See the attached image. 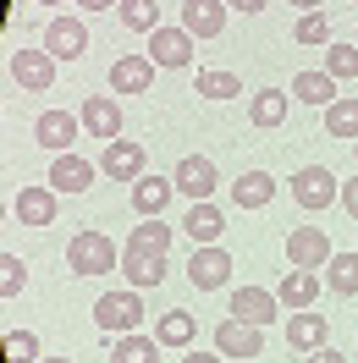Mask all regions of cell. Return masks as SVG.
I'll list each match as a JSON object with an SVG mask.
<instances>
[{
	"mask_svg": "<svg viewBox=\"0 0 358 363\" xmlns=\"http://www.w3.org/2000/svg\"><path fill=\"white\" fill-rule=\"evenodd\" d=\"M77 6H89V11H99V6H121V0H77Z\"/></svg>",
	"mask_w": 358,
	"mask_h": 363,
	"instance_id": "42",
	"label": "cell"
},
{
	"mask_svg": "<svg viewBox=\"0 0 358 363\" xmlns=\"http://www.w3.org/2000/svg\"><path fill=\"white\" fill-rule=\"evenodd\" d=\"M39 6H61V0H39Z\"/></svg>",
	"mask_w": 358,
	"mask_h": 363,
	"instance_id": "45",
	"label": "cell"
},
{
	"mask_svg": "<svg viewBox=\"0 0 358 363\" xmlns=\"http://www.w3.org/2000/svg\"><path fill=\"white\" fill-rule=\"evenodd\" d=\"M39 363H72V358H39Z\"/></svg>",
	"mask_w": 358,
	"mask_h": 363,
	"instance_id": "44",
	"label": "cell"
},
{
	"mask_svg": "<svg viewBox=\"0 0 358 363\" xmlns=\"http://www.w3.org/2000/svg\"><path fill=\"white\" fill-rule=\"evenodd\" d=\"M292 94H298L303 105H336V99H342L331 72H298V77H292Z\"/></svg>",
	"mask_w": 358,
	"mask_h": 363,
	"instance_id": "26",
	"label": "cell"
},
{
	"mask_svg": "<svg viewBox=\"0 0 358 363\" xmlns=\"http://www.w3.org/2000/svg\"><path fill=\"white\" fill-rule=\"evenodd\" d=\"M193 33L188 28H155L149 33V61L155 67H171V72H182V67H193Z\"/></svg>",
	"mask_w": 358,
	"mask_h": 363,
	"instance_id": "9",
	"label": "cell"
},
{
	"mask_svg": "<svg viewBox=\"0 0 358 363\" xmlns=\"http://www.w3.org/2000/svg\"><path fill=\"white\" fill-rule=\"evenodd\" d=\"M55 72L61 61L50 55V50H11V83L28 94H50L55 89Z\"/></svg>",
	"mask_w": 358,
	"mask_h": 363,
	"instance_id": "3",
	"label": "cell"
},
{
	"mask_svg": "<svg viewBox=\"0 0 358 363\" xmlns=\"http://www.w3.org/2000/svg\"><path fill=\"white\" fill-rule=\"evenodd\" d=\"M353 155H358V143H353Z\"/></svg>",
	"mask_w": 358,
	"mask_h": 363,
	"instance_id": "46",
	"label": "cell"
},
{
	"mask_svg": "<svg viewBox=\"0 0 358 363\" xmlns=\"http://www.w3.org/2000/svg\"><path fill=\"white\" fill-rule=\"evenodd\" d=\"M77 121H83V133L116 143V133H121V105H116L111 94H89V99L77 105Z\"/></svg>",
	"mask_w": 358,
	"mask_h": 363,
	"instance_id": "12",
	"label": "cell"
},
{
	"mask_svg": "<svg viewBox=\"0 0 358 363\" xmlns=\"http://www.w3.org/2000/svg\"><path fill=\"white\" fill-rule=\"evenodd\" d=\"M292 199H298V209L320 215V209H331L336 199H342V182H336L325 165H303V171L292 177Z\"/></svg>",
	"mask_w": 358,
	"mask_h": 363,
	"instance_id": "4",
	"label": "cell"
},
{
	"mask_svg": "<svg viewBox=\"0 0 358 363\" xmlns=\"http://www.w3.org/2000/svg\"><path fill=\"white\" fill-rule=\"evenodd\" d=\"M193 89H199L204 99H237V94H243V83H237V72H221V67H204L199 77H193Z\"/></svg>",
	"mask_w": 358,
	"mask_h": 363,
	"instance_id": "32",
	"label": "cell"
},
{
	"mask_svg": "<svg viewBox=\"0 0 358 363\" xmlns=\"http://www.w3.org/2000/svg\"><path fill=\"white\" fill-rule=\"evenodd\" d=\"M171 199H177V182H171V177H138L133 182V209L143 215V220H155Z\"/></svg>",
	"mask_w": 358,
	"mask_h": 363,
	"instance_id": "19",
	"label": "cell"
},
{
	"mask_svg": "<svg viewBox=\"0 0 358 363\" xmlns=\"http://www.w3.org/2000/svg\"><path fill=\"white\" fill-rule=\"evenodd\" d=\"M182 231L199 242V248H210V242H221V231H226V215L215 204H193L188 215H182Z\"/></svg>",
	"mask_w": 358,
	"mask_h": 363,
	"instance_id": "23",
	"label": "cell"
},
{
	"mask_svg": "<svg viewBox=\"0 0 358 363\" xmlns=\"http://www.w3.org/2000/svg\"><path fill=\"white\" fill-rule=\"evenodd\" d=\"M276 308H281V297L265 292V286H237V292H232V314L248 319V325H270Z\"/></svg>",
	"mask_w": 358,
	"mask_h": 363,
	"instance_id": "20",
	"label": "cell"
},
{
	"mask_svg": "<svg viewBox=\"0 0 358 363\" xmlns=\"http://www.w3.org/2000/svg\"><path fill=\"white\" fill-rule=\"evenodd\" d=\"M121 275H127V286L149 292V286H160V281H166V259H160V253H133V248H121Z\"/></svg>",
	"mask_w": 358,
	"mask_h": 363,
	"instance_id": "21",
	"label": "cell"
},
{
	"mask_svg": "<svg viewBox=\"0 0 358 363\" xmlns=\"http://www.w3.org/2000/svg\"><path fill=\"white\" fill-rule=\"evenodd\" d=\"M325 336H331V319L314 314V308H298V314L287 319V341L298 347V352H320V347H325Z\"/></svg>",
	"mask_w": 358,
	"mask_h": 363,
	"instance_id": "16",
	"label": "cell"
},
{
	"mask_svg": "<svg viewBox=\"0 0 358 363\" xmlns=\"http://www.w3.org/2000/svg\"><path fill=\"white\" fill-rule=\"evenodd\" d=\"M177 363H226V358H221V352H199V347H188Z\"/></svg>",
	"mask_w": 358,
	"mask_h": 363,
	"instance_id": "39",
	"label": "cell"
},
{
	"mask_svg": "<svg viewBox=\"0 0 358 363\" xmlns=\"http://www.w3.org/2000/svg\"><path fill=\"white\" fill-rule=\"evenodd\" d=\"M292 6H303V11H314V6H320V0H292Z\"/></svg>",
	"mask_w": 358,
	"mask_h": 363,
	"instance_id": "43",
	"label": "cell"
},
{
	"mask_svg": "<svg viewBox=\"0 0 358 363\" xmlns=\"http://www.w3.org/2000/svg\"><path fill=\"white\" fill-rule=\"evenodd\" d=\"M325 72H331L336 83H342V77H358V45H325Z\"/></svg>",
	"mask_w": 358,
	"mask_h": 363,
	"instance_id": "34",
	"label": "cell"
},
{
	"mask_svg": "<svg viewBox=\"0 0 358 363\" xmlns=\"http://www.w3.org/2000/svg\"><path fill=\"white\" fill-rule=\"evenodd\" d=\"M99 171L111 182H138V177H149V155H143V143H133V138H116V143H105V155H99Z\"/></svg>",
	"mask_w": 358,
	"mask_h": 363,
	"instance_id": "8",
	"label": "cell"
},
{
	"mask_svg": "<svg viewBox=\"0 0 358 363\" xmlns=\"http://www.w3.org/2000/svg\"><path fill=\"white\" fill-rule=\"evenodd\" d=\"M155 336H160V347H193V336H199V325H193V314H182V308H171V314H160V325H155Z\"/></svg>",
	"mask_w": 358,
	"mask_h": 363,
	"instance_id": "28",
	"label": "cell"
},
{
	"mask_svg": "<svg viewBox=\"0 0 358 363\" xmlns=\"http://www.w3.org/2000/svg\"><path fill=\"white\" fill-rule=\"evenodd\" d=\"M45 50L55 55V61H77V55H89V23H83V17H50Z\"/></svg>",
	"mask_w": 358,
	"mask_h": 363,
	"instance_id": "10",
	"label": "cell"
},
{
	"mask_svg": "<svg viewBox=\"0 0 358 363\" xmlns=\"http://www.w3.org/2000/svg\"><path fill=\"white\" fill-rule=\"evenodd\" d=\"M331 237H325V226H298L287 237V264L292 270H325L331 264Z\"/></svg>",
	"mask_w": 358,
	"mask_h": 363,
	"instance_id": "7",
	"label": "cell"
},
{
	"mask_svg": "<svg viewBox=\"0 0 358 363\" xmlns=\"http://www.w3.org/2000/svg\"><path fill=\"white\" fill-rule=\"evenodd\" d=\"M23 286H28V264L17 253H6L0 259V297H23Z\"/></svg>",
	"mask_w": 358,
	"mask_h": 363,
	"instance_id": "37",
	"label": "cell"
},
{
	"mask_svg": "<svg viewBox=\"0 0 358 363\" xmlns=\"http://www.w3.org/2000/svg\"><path fill=\"white\" fill-rule=\"evenodd\" d=\"M171 182H177L182 199L210 204V193L221 187V171H215V160H210V155H182V160H177V171H171Z\"/></svg>",
	"mask_w": 358,
	"mask_h": 363,
	"instance_id": "5",
	"label": "cell"
},
{
	"mask_svg": "<svg viewBox=\"0 0 358 363\" xmlns=\"http://www.w3.org/2000/svg\"><path fill=\"white\" fill-rule=\"evenodd\" d=\"M50 187H55V193H89V187H94V165L83 155H55V165H50Z\"/></svg>",
	"mask_w": 358,
	"mask_h": 363,
	"instance_id": "18",
	"label": "cell"
},
{
	"mask_svg": "<svg viewBox=\"0 0 358 363\" xmlns=\"http://www.w3.org/2000/svg\"><path fill=\"white\" fill-rule=\"evenodd\" d=\"M226 0H182V28L193 33V39H215L226 33Z\"/></svg>",
	"mask_w": 358,
	"mask_h": 363,
	"instance_id": "14",
	"label": "cell"
},
{
	"mask_svg": "<svg viewBox=\"0 0 358 363\" xmlns=\"http://www.w3.org/2000/svg\"><path fill=\"white\" fill-rule=\"evenodd\" d=\"M292 39H298V45H331V23H325V17H320V11H303V17H298V28H292Z\"/></svg>",
	"mask_w": 358,
	"mask_h": 363,
	"instance_id": "35",
	"label": "cell"
},
{
	"mask_svg": "<svg viewBox=\"0 0 358 363\" xmlns=\"http://www.w3.org/2000/svg\"><path fill=\"white\" fill-rule=\"evenodd\" d=\"M215 352L221 358H259L265 352V325H248V319H221L215 325Z\"/></svg>",
	"mask_w": 358,
	"mask_h": 363,
	"instance_id": "6",
	"label": "cell"
},
{
	"mask_svg": "<svg viewBox=\"0 0 358 363\" xmlns=\"http://www.w3.org/2000/svg\"><path fill=\"white\" fill-rule=\"evenodd\" d=\"M149 83H155V61H149V55H121V61H111V89L116 94H149Z\"/></svg>",
	"mask_w": 358,
	"mask_h": 363,
	"instance_id": "17",
	"label": "cell"
},
{
	"mask_svg": "<svg viewBox=\"0 0 358 363\" xmlns=\"http://www.w3.org/2000/svg\"><path fill=\"white\" fill-rule=\"evenodd\" d=\"M226 275H232V253H226L221 242H210V248H199L188 259V281H193L199 292H221Z\"/></svg>",
	"mask_w": 358,
	"mask_h": 363,
	"instance_id": "11",
	"label": "cell"
},
{
	"mask_svg": "<svg viewBox=\"0 0 358 363\" xmlns=\"http://www.w3.org/2000/svg\"><path fill=\"white\" fill-rule=\"evenodd\" d=\"M138 319H143V292L138 286L105 292L94 303V330H105V336H127V330H138Z\"/></svg>",
	"mask_w": 358,
	"mask_h": 363,
	"instance_id": "2",
	"label": "cell"
},
{
	"mask_svg": "<svg viewBox=\"0 0 358 363\" xmlns=\"http://www.w3.org/2000/svg\"><path fill=\"white\" fill-rule=\"evenodd\" d=\"M67 270L72 275H111V270H121V248L105 231H77L67 242Z\"/></svg>",
	"mask_w": 358,
	"mask_h": 363,
	"instance_id": "1",
	"label": "cell"
},
{
	"mask_svg": "<svg viewBox=\"0 0 358 363\" xmlns=\"http://www.w3.org/2000/svg\"><path fill=\"white\" fill-rule=\"evenodd\" d=\"M276 297H281V308H314V297H320V275L314 270H287L281 275V286H276Z\"/></svg>",
	"mask_w": 358,
	"mask_h": 363,
	"instance_id": "22",
	"label": "cell"
},
{
	"mask_svg": "<svg viewBox=\"0 0 358 363\" xmlns=\"http://www.w3.org/2000/svg\"><path fill=\"white\" fill-rule=\"evenodd\" d=\"M353 45H358V39H353Z\"/></svg>",
	"mask_w": 358,
	"mask_h": 363,
	"instance_id": "47",
	"label": "cell"
},
{
	"mask_svg": "<svg viewBox=\"0 0 358 363\" xmlns=\"http://www.w3.org/2000/svg\"><path fill=\"white\" fill-rule=\"evenodd\" d=\"M303 363H347L336 347H320V352H303Z\"/></svg>",
	"mask_w": 358,
	"mask_h": 363,
	"instance_id": "40",
	"label": "cell"
},
{
	"mask_svg": "<svg viewBox=\"0 0 358 363\" xmlns=\"http://www.w3.org/2000/svg\"><path fill=\"white\" fill-rule=\"evenodd\" d=\"M325 286H331L336 297H358V253H331Z\"/></svg>",
	"mask_w": 358,
	"mask_h": 363,
	"instance_id": "29",
	"label": "cell"
},
{
	"mask_svg": "<svg viewBox=\"0 0 358 363\" xmlns=\"http://www.w3.org/2000/svg\"><path fill=\"white\" fill-rule=\"evenodd\" d=\"M353 6H358V0H353Z\"/></svg>",
	"mask_w": 358,
	"mask_h": 363,
	"instance_id": "48",
	"label": "cell"
},
{
	"mask_svg": "<svg viewBox=\"0 0 358 363\" xmlns=\"http://www.w3.org/2000/svg\"><path fill=\"white\" fill-rule=\"evenodd\" d=\"M270 199H276L270 171H243V177L232 182V204H237V209H265Z\"/></svg>",
	"mask_w": 358,
	"mask_h": 363,
	"instance_id": "24",
	"label": "cell"
},
{
	"mask_svg": "<svg viewBox=\"0 0 358 363\" xmlns=\"http://www.w3.org/2000/svg\"><path fill=\"white\" fill-rule=\"evenodd\" d=\"M17 220H23V226H55V209H61V193H55V187H23V193H17Z\"/></svg>",
	"mask_w": 358,
	"mask_h": 363,
	"instance_id": "15",
	"label": "cell"
},
{
	"mask_svg": "<svg viewBox=\"0 0 358 363\" xmlns=\"http://www.w3.org/2000/svg\"><path fill=\"white\" fill-rule=\"evenodd\" d=\"M226 6H232V11H248V17H254V11H265L270 0H226Z\"/></svg>",
	"mask_w": 358,
	"mask_h": 363,
	"instance_id": "41",
	"label": "cell"
},
{
	"mask_svg": "<svg viewBox=\"0 0 358 363\" xmlns=\"http://www.w3.org/2000/svg\"><path fill=\"white\" fill-rule=\"evenodd\" d=\"M127 248L133 253H160V259H166V253H171V226H166V220H143V226H133V237H127Z\"/></svg>",
	"mask_w": 358,
	"mask_h": 363,
	"instance_id": "30",
	"label": "cell"
},
{
	"mask_svg": "<svg viewBox=\"0 0 358 363\" xmlns=\"http://www.w3.org/2000/svg\"><path fill=\"white\" fill-rule=\"evenodd\" d=\"M116 11H121V23L133 28V33H155L160 28V6L155 0H121Z\"/></svg>",
	"mask_w": 358,
	"mask_h": 363,
	"instance_id": "33",
	"label": "cell"
},
{
	"mask_svg": "<svg viewBox=\"0 0 358 363\" xmlns=\"http://www.w3.org/2000/svg\"><path fill=\"white\" fill-rule=\"evenodd\" d=\"M160 358V336H138V330H127V336L111 341V363H155Z\"/></svg>",
	"mask_w": 358,
	"mask_h": 363,
	"instance_id": "27",
	"label": "cell"
},
{
	"mask_svg": "<svg viewBox=\"0 0 358 363\" xmlns=\"http://www.w3.org/2000/svg\"><path fill=\"white\" fill-rule=\"evenodd\" d=\"M6 363H39V336L33 330H6Z\"/></svg>",
	"mask_w": 358,
	"mask_h": 363,
	"instance_id": "36",
	"label": "cell"
},
{
	"mask_svg": "<svg viewBox=\"0 0 358 363\" xmlns=\"http://www.w3.org/2000/svg\"><path fill=\"white\" fill-rule=\"evenodd\" d=\"M325 133L358 143V94H342L336 105H325Z\"/></svg>",
	"mask_w": 358,
	"mask_h": 363,
	"instance_id": "31",
	"label": "cell"
},
{
	"mask_svg": "<svg viewBox=\"0 0 358 363\" xmlns=\"http://www.w3.org/2000/svg\"><path fill=\"white\" fill-rule=\"evenodd\" d=\"M77 127H83V121H77L72 111H45L39 121H33V138L45 143L50 155H72V143H77Z\"/></svg>",
	"mask_w": 358,
	"mask_h": 363,
	"instance_id": "13",
	"label": "cell"
},
{
	"mask_svg": "<svg viewBox=\"0 0 358 363\" xmlns=\"http://www.w3.org/2000/svg\"><path fill=\"white\" fill-rule=\"evenodd\" d=\"M342 209L358 220V177H353V182H342Z\"/></svg>",
	"mask_w": 358,
	"mask_h": 363,
	"instance_id": "38",
	"label": "cell"
},
{
	"mask_svg": "<svg viewBox=\"0 0 358 363\" xmlns=\"http://www.w3.org/2000/svg\"><path fill=\"white\" fill-rule=\"evenodd\" d=\"M287 99H292V94H281V89H259V94H254V105H248V121H254L259 133H276V127L287 121Z\"/></svg>",
	"mask_w": 358,
	"mask_h": 363,
	"instance_id": "25",
	"label": "cell"
}]
</instances>
